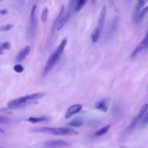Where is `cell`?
I'll return each instance as SVG.
<instances>
[{
	"label": "cell",
	"instance_id": "obj_16",
	"mask_svg": "<svg viewBox=\"0 0 148 148\" xmlns=\"http://www.w3.org/2000/svg\"><path fill=\"white\" fill-rule=\"evenodd\" d=\"M101 30L98 28V27H97L96 28H95L93 31L91 35V38L92 41L94 42V43H96V42H97L98 40H99V36H100V34H101Z\"/></svg>",
	"mask_w": 148,
	"mask_h": 148
},
{
	"label": "cell",
	"instance_id": "obj_27",
	"mask_svg": "<svg viewBox=\"0 0 148 148\" xmlns=\"http://www.w3.org/2000/svg\"><path fill=\"white\" fill-rule=\"evenodd\" d=\"M0 122H1V123H9L11 122V119L10 118H8V117H3L2 116H1V117H0Z\"/></svg>",
	"mask_w": 148,
	"mask_h": 148
},
{
	"label": "cell",
	"instance_id": "obj_19",
	"mask_svg": "<svg viewBox=\"0 0 148 148\" xmlns=\"http://www.w3.org/2000/svg\"><path fill=\"white\" fill-rule=\"evenodd\" d=\"M87 1L86 0H80V1H76L75 2V11L78 12L81 10V9L82 8L84 5L86 4Z\"/></svg>",
	"mask_w": 148,
	"mask_h": 148
},
{
	"label": "cell",
	"instance_id": "obj_25",
	"mask_svg": "<svg viewBox=\"0 0 148 148\" xmlns=\"http://www.w3.org/2000/svg\"><path fill=\"white\" fill-rule=\"evenodd\" d=\"M13 25H11V24H8V25L5 26H2L0 27V30H1V31H9V30H11L13 27Z\"/></svg>",
	"mask_w": 148,
	"mask_h": 148
},
{
	"label": "cell",
	"instance_id": "obj_14",
	"mask_svg": "<svg viewBox=\"0 0 148 148\" xmlns=\"http://www.w3.org/2000/svg\"><path fill=\"white\" fill-rule=\"evenodd\" d=\"M64 6L63 5L62 6V8H61V10H60V13L59 14L58 16L56 18L55 20H54V22L53 24V26H52V32H51V35H50V38L52 39L53 38V36L54 35V31H55V30H56V26H57V25H58V23L59 22V20L60 19V18L61 17V16H63V12H64Z\"/></svg>",
	"mask_w": 148,
	"mask_h": 148
},
{
	"label": "cell",
	"instance_id": "obj_2",
	"mask_svg": "<svg viewBox=\"0 0 148 148\" xmlns=\"http://www.w3.org/2000/svg\"><path fill=\"white\" fill-rule=\"evenodd\" d=\"M31 131L35 132H41L60 136L75 135L78 134V132L74 130L66 127H38L32 129Z\"/></svg>",
	"mask_w": 148,
	"mask_h": 148
},
{
	"label": "cell",
	"instance_id": "obj_6",
	"mask_svg": "<svg viewBox=\"0 0 148 148\" xmlns=\"http://www.w3.org/2000/svg\"><path fill=\"white\" fill-rule=\"evenodd\" d=\"M148 47V31L147 32V34L145 36V37L144 38V40L142 41L138 46L135 48L133 52L131 54V57L133 58V57H135L137 55L138 53L142 52L145 49Z\"/></svg>",
	"mask_w": 148,
	"mask_h": 148
},
{
	"label": "cell",
	"instance_id": "obj_3",
	"mask_svg": "<svg viewBox=\"0 0 148 148\" xmlns=\"http://www.w3.org/2000/svg\"><path fill=\"white\" fill-rule=\"evenodd\" d=\"M36 9H37V6L34 5L32 7L31 13H30V25L28 31V37L29 38H32L34 37L36 33L37 23V17H36Z\"/></svg>",
	"mask_w": 148,
	"mask_h": 148
},
{
	"label": "cell",
	"instance_id": "obj_13",
	"mask_svg": "<svg viewBox=\"0 0 148 148\" xmlns=\"http://www.w3.org/2000/svg\"><path fill=\"white\" fill-rule=\"evenodd\" d=\"M95 108L96 109L102 112H107L108 111V105L107 101L105 100V99H102V100L97 102L96 104Z\"/></svg>",
	"mask_w": 148,
	"mask_h": 148
},
{
	"label": "cell",
	"instance_id": "obj_22",
	"mask_svg": "<svg viewBox=\"0 0 148 148\" xmlns=\"http://www.w3.org/2000/svg\"><path fill=\"white\" fill-rule=\"evenodd\" d=\"M83 125V122L82 120L80 119H74L72 120L68 123L69 126H74V127H80Z\"/></svg>",
	"mask_w": 148,
	"mask_h": 148
},
{
	"label": "cell",
	"instance_id": "obj_1",
	"mask_svg": "<svg viewBox=\"0 0 148 148\" xmlns=\"http://www.w3.org/2000/svg\"><path fill=\"white\" fill-rule=\"evenodd\" d=\"M67 44V40L66 38L63 40L61 44H60L57 49L54 51V52L50 54L49 59L45 64V68L44 69V75H46L48 72H49L52 68L54 67L57 61H59L60 57L61 56L62 54L64 52V50Z\"/></svg>",
	"mask_w": 148,
	"mask_h": 148
},
{
	"label": "cell",
	"instance_id": "obj_11",
	"mask_svg": "<svg viewBox=\"0 0 148 148\" xmlns=\"http://www.w3.org/2000/svg\"><path fill=\"white\" fill-rule=\"evenodd\" d=\"M31 50V47L30 46H26L24 49L20 50L19 53H17L16 59V62L17 63H20L22 62L23 60L26 58V56L27 54H28Z\"/></svg>",
	"mask_w": 148,
	"mask_h": 148
},
{
	"label": "cell",
	"instance_id": "obj_10",
	"mask_svg": "<svg viewBox=\"0 0 148 148\" xmlns=\"http://www.w3.org/2000/svg\"><path fill=\"white\" fill-rule=\"evenodd\" d=\"M146 2V1L140 0V1H138L136 2V3L135 4L134 7V13H133V20L135 22H136V20H137L139 14H140V13L141 12V11H142L141 9H142L143 7Z\"/></svg>",
	"mask_w": 148,
	"mask_h": 148
},
{
	"label": "cell",
	"instance_id": "obj_24",
	"mask_svg": "<svg viewBox=\"0 0 148 148\" xmlns=\"http://www.w3.org/2000/svg\"><path fill=\"white\" fill-rule=\"evenodd\" d=\"M148 124V111L147 113L145 114L144 117L142 119L141 121V126H145Z\"/></svg>",
	"mask_w": 148,
	"mask_h": 148
},
{
	"label": "cell",
	"instance_id": "obj_21",
	"mask_svg": "<svg viewBox=\"0 0 148 148\" xmlns=\"http://www.w3.org/2000/svg\"><path fill=\"white\" fill-rule=\"evenodd\" d=\"M11 49V44L9 42H3L1 44V46H0V53L2 55L3 54L2 52L4 50H9Z\"/></svg>",
	"mask_w": 148,
	"mask_h": 148
},
{
	"label": "cell",
	"instance_id": "obj_20",
	"mask_svg": "<svg viewBox=\"0 0 148 148\" xmlns=\"http://www.w3.org/2000/svg\"><path fill=\"white\" fill-rule=\"evenodd\" d=\"M148 13V6H147L146 7L144 8V9H142V11H141V12L139 14L138 16L137 17V19L136 20L135 23H138L140 22L143 19V18L145 17V15Z\"/></svg>",
	"mask_w": 148,
	"mask_h": 148
},
{
	"label": "cell",
	"instance_id": "obj_17",
	"mask_svg": "<svg viewBox=\"0 0 148 148\" xmlns=\"http://www.w3.org/2000/svg\"><path fill=\"white\" fill-rule=\"evenodd\" d=\"M47 120V118L46 117L42 116V117H30L27 120L31 123L35 124V123H40L42 122L45 121V120Z\"/></svg>",
	"mask_w": 148,
	"mask_h": 148
},
{
	"label": "cell",
	"instance_id": "obj_12",
	"mask_svg": "<svg viewBox=\"0 0 148 148\" xmlns=\"http://www.w3.org/2000/svg\"><path fill=\"white\" fill-rule=\"evenodd\" d=\"M107 9L106 6H103V7L102 8L101 11L100 12V14H99L98 21V28L100 29L101 30H102L104 26L105 23V16H106Z\"/></svg>",
	"mask_w": 148,
	"mask_h": 148
},
{
	"label": "cell",
	"instance_id": "obj_9",
	"mask_svg": "<svg viewBox=\"0 0 148 148\" xmlns=\"http://www.w3.org/2000/svg\"><path fill=\"white\" fill-rule=\"evenodd\" d=\"M119 18L117 16H115L113 18L111 22L109 24V26L108 27V37H112V36L115 34L116 30L117 28V26H118Z\"/></svg>",
	"mask_w": 148,
	"mask_h": 148
},
{
	"label": "cell",
	"instance_id": "obj_18",
	"mask_svg": "<svg viewBox=\"0 0 148 148\" xmlns=\"http://www.w3.org/2000/svg\"><path fill=\"white\" fill-rule=\"evenodd\" d=\"M111 128V125H107L106 126L102 128L99 129V130L97 131H96L94 134V135L96 137H99V136L103 135L105 134H106L107 132L109 130V129Z\"/></svg>",
	"mask_w": 148,
	"mask_h": 148
},
{
	"label": "cell",
	"instance_id": "obj_26",
	"mask_svg": "<svg viewBox=\"0 0 148 148\" xmlns=\"http://www.w3.org/2000/svg\"><path fill=\"white\" fill-rule=\"evenodd\" d=\"M13 69L15 71H16V72H17V73H21V72H22L23 71L24 68L22 65L16 64L14 66Z\"/></svg>",
	"mask_w": 148,
	"mask_h": 148
},
{
	"label": "cell",
	"instance_id": "obj_8",
	"mask_svg": "<svg viewBox=\"0 0 148 148\" xmlns=\"http://www.w3.org/2000/svg\"><path fill=\"white\" fill-rule=\"evenodd\" d=\"M83 107L80 104H75L72 105L68 109L67 112L65 113V117L66 119H68L74 114L79 113L82 110Z\"/></svg>",
	"mask_w": 148,
	"mask_h": 148
},
{
	"label": "cell",
	"instance_id": "obj_15",
	"mask_svg": "<svg viewBox=\"0 0 148 148\" xmlns=\"http://www.w3.org/2000/svg\"><path fill=\"white\" fill-rule=\"evenodd\" d=\"M45 95V93L44 92H40V93H33V94H30L25 96L27 101L30 100H35V99H40Z\"/></svg>",
	"mask_w": 148,
	"mask_h": 148
},
{
	"label": "cell",
	"instance_id": "obj_4",
	"mask_svg": "<svg viewBox=\"0 0 148 148\" xmlns=\"http://www.w3.org/2000/svg\"><path fill=\"white\" fill-rule=\"evenodd\" d=\"M75 2L76 1H71L69 2V8L68 11L66 12L60 18L59 22L58 23V25L57 26V30H61L64 25L67 22V21L69 20V18L71 17V13H72V10L74 9V5H75Z\"/></svg>",
	"mask_w": 148,
	"mask_h": 148
},
{
	"label": "cell",
	"instance_id": "obj_23",
	"mask_svg": "<svg viewBox=\"0 0 148 148\" xmlns=\"http://www.w3.org/2000/svg\"><path fill=\"white\" fill-rule=\"evenodd\" d=\"M48 13H49L48 9L47 8H45L43 10V12H42V16H41V20L44 23L46 22L47 16H48Z\"/></svg>",
	"mask_w": 148,
	"mask_h": 148
},
{
	"label": "cell",
	"instance_id": "obj_7",
	"mask_svg": "<svg viewBox=\"0 0 148 148\" xmlns=\"http://www.w3.org/2000/svg\"><path fill=\"white\" fill-rule=\"evenodd\" d=\"M147 108H148V104H145L141 107L138 114L134 117V119H133V120H132L131 125H130L128 128L129 130H132L135 127L136 125H137V124L138 123V122L140 121L142 117H144V116L145 115V113Z\"/></svg>",
	"mask_w": 148,
	"mask_h": 148
},
{
	"label": "cell",
	"instance_id": "obj_28",
	"mask_svg": "<svg viewBox=\"0 0 148 148\" xmlns=\"http://www.w3.org/2000/svg\"><path fill=\"white\" fill-rule=\"evenodd\" d=\"M8 12V11L7 9H2L1 11V14L2 15H6V14H7Z\"/></svg>",
	"mask_w": 148,
	"mask_h": 148
},
{
	"label": "cell",
	"instance_id": "obj_5",
	"mask_svg": "<svg viewBox=\"0 0 148 148\" xmlns=\"http://www.w3.org/2000/svg\"><path fill=\"white\" fill-rule=\"evenodd\" d=\"M70 143L64 140H52L47 141L44 144L45 148H61L69 146Z\"/></svg>",
	"mask_w": 148,
	"mask_h": 148
}]
</instances>
